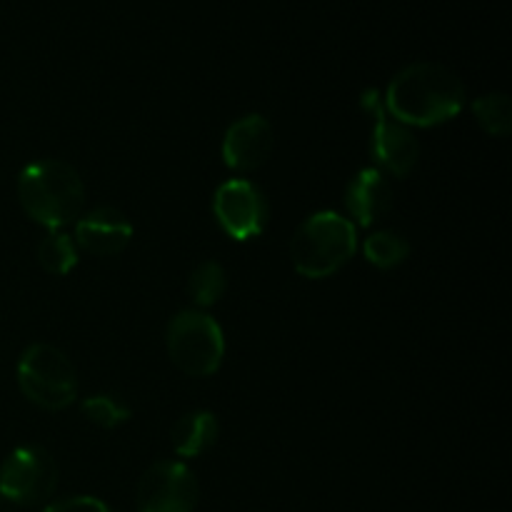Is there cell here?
<instances>
[{"instance_id":"1","label":"cell","mask_w":512,"mask_h":512,"mask_svg":"<svg viewBox=\"0 0 512 512\" xmlns=\"http://www.w3.org/2000/svg\"><path fill=\"white\" fill-rule=\"evenodd\" d=\"M385 113L403 125L433 128L458 118L465 108V88L458 75L440 63H413L400 70L385 93Z\"/></svg>"},{"instance_id":"2","label":"cell","mask_w":512,"mask_h":512,"mask_svg":"<svg viewBox=\"0 0 512 512\" xmlns=\"http://www.w3.org/2000/svg\"><path fill=\"white\" fill-rule=\"evenodd\" d=\"M18 198L35 223L60 230L83 215L85 185L73 165L63 160H38L20 173Z\"/></svg>"},{"instance_id":"3","label":"cell","mask_w":512,"mask_h":512,"mask_svg":"<svg viewBox=\"0 0 512 512\" xmlns=\"http://www.w3.org/2000/svg\"><path fill=\"white\" fill-rule=\"evenodd\" d=\"M358 235L353 220L338 213H315L305 220L290 243V258L303 278L323 280L338 273L355 255Z\"/></svg>"},{"instance_id":"4","label":"cell","mask_w":512,"mask_h":512,"mask_svg":"<svg viewBox=\"0 0 512 512\" xmlns=\"http://www.w3.org/2000/svg\"><path fill=\"white\" fill-rule=\"evenodd\" d=\"M18 385L25 398L43 410H63L78 395L75 368L63 350L48 343L25 348L18 360Z\"/></svg>"},{"instance_id":"5","label":"cell","mask_w":512,"mask_h":512,"mask_svg":"<svg viewBox=\"0 0 512 512\" xmlns=\"http://www.w3.org/2000/svg\"><path fill=\"white\" fill-rule=\"evenodd\" d=\"M168 353L180 373L208 378L225 358L223 330L208 313L183 310L168 325Z\"/></svg>"},{"instance_id":"6","label":"cell","mask_w":512,"mask_h":512,"mask_svg":"<svg viewBox=\"0 0 512 512\" xmlns=\"http://www.w3.org/2000/svg\"><path fill=\"white\" fill-rule=\"evenodd\" d=\"M58 485V465L40 445H20L0 468V498L20 508L43 505Z\"/></svg>"},{"instance_id":"7","label":"cell","mask_w":512,"mask_h":512,"mask_svg":"<svg viewBox=\"0 0 512 512\" xmlns=\"http://www.w3.org/2000/svg\"><path fill=\"white\" fill-rule=\"evenodd\" d=\"M363 108L373 118V133H370V155H373L378 170H388L395 178H405L418 165L420 143L408 125L398 123L385 113L378 90H365Z\"/></svg>"},{"instance_id":"8","label":"cell","mask_w":512,"mask_h":512,"mask_svg":"<svg viewBox=\"0 0 512 512\" xmlns=\"http://www.w3.org/2000/svg\"><path fill=\"white\" fill-rule=\"evenodd\" d=\"M200 488L188 465L160 460L150 465L135 490L138 512H195Z\"/></svg>"},{"instance_id":"9","label":"cell","mask_w":512,"mask_h":512,"mask_svg":"<svg viewBox=\"0 0 512 512\" xmlns=\"http://www.w3.org/2000/svg\"><path fill=\"white\" fill-rule=\"evenodd\" d=\"M213 213L225 235L243 243L258 238L268 225V200L258 185L233 178L215 190Z\"/></svg>"},{"instance_id":"10","label":"cell","mask_w":512,"mask_h":512,"mask_svg":"<svg viewBox=\"0 0 512 512\" xmlns=\"http://www.w3.org/2000/svg\"><path fill=\"white\" fill-rule=\"evenodd\" d=\"M273 150V125L263 115H245L235 120L223 138V160L238 173L258 170Z\"/></svg>"},{"instance_id":"11","label":"cell","mask_w":512,"mask_h":512,"mask_svg":"<svg viewBox=\"0 0 512 512\" xmlns=\"http://www.w3.org/2000/svg\"><path fill=\"white\" fill-rule=\"evenodd\" d=\"M130 238H133V225L118 208L103 205L75 220V245L90 255L108 258L123 253Z\"/></svg>"},{"instance_id":"12","label":"cell","mask_w":512,"mask_h":512,"mask_svg":"<svg viewBox=\"0 0 512 512\" xmlns=\"http://www.w3.org/2000/svg\"><path fill=\"white\" fill-rule=\"evenodd\" d=\"M345 208L363 228L383 220L393 208V188L378 168H363L345 190Z\"/></svg>"},{"instance_id":"13","label":"cell","mask_w":512,"mask_h":512,"mask_svg":"<svg viewBox=\"0 0 512 512\" xmlns=\"http://www.w3.org/2000/svg\"><path fill=\"white\" fill-rule=\"evenodd\" d=\"M218 435V418L208 410H195V413L178 418L170 438H173V450L180 458H198L218 443Z\"/></svg>"},{"instance_id":"14","label":"cell","mask_w":512,"mask_h":512,"mask_svg":"<svg viewBox=\"0 0 512 512\" xmlns=\"http://www.w3.org/2000/svg\"><path fill=\"white\" fill-rule=\"evenodd\" d=\"M38 260L48 275H68L78 265V245L73 235L50 230L38 248Z\"/></svg>"},{"instance_id":"15","label":"cell","mask_w":512,"mask_h":512,"mask_svg":"<svg viewBox=\"0 0 512 512\" xmlns=\"http://www.w3.org/2000/svg\"><path fill=\"white\" fill-rule=\"evenodd\" d=\"M225 288H228V278H225L223 265L215 260H205L190 273L188 293L198 308H210L218 303L225 295Z\"/></svg>"},{"instance_id":"16","label":"cell","mask_w":512,"mask_h":512,"mask_svg":"<svg viewBox=\"0 0 512 512\" xmlns=\"http://www.w3.org/2000/svg\"><path fill=\"white\" fill-rule=\"evenodd\" d=\"M475 120L480 128L495 138H505L512 130V103L505 93H488L480 95L473 103Z\"/></svg>"},{"instance_id":"17","label":"cell","mask_w":512,"mask_h":512,"mask_svg":"<svg viewBox=\"0 0 512 512\" xmlns=\"http://www.w3.org/2000/svg\"><path fill=\"white\" fill-rule=\"evenodd\" d=\"M408 255L410 243L400 233H393V230H378V233H373L365 240V258L380 270L395 268Z\"/></svg>"},{"instance_id":"18","label":"cell","mask_w":512,"mask_h":512,"mask_svg":"<svg viewBox=\"0 0 512 512\" xmlns=\"http://www.w3.org/2000/svg\"><path fill=\"white\" fill-rule=\"evenodd\" d=\"M83 415L93 425L103 430L120 428L123 423H128L130 408L125 403H120L113 395H93L83 403Z\"/></svg>"},{"instance_id":"19","label":"cell","mask_w":512,"mask_h":512,"mask_svg":"<svg viewBox=\"0 0 512 512\" xmlns=\"http://www.w3.org/2000/svg\"><path fill=\"white\" fill-rule=\"evenodd\" d=\"M43 512H113L103 500L90 498V495H78V498H65L58 503L48 505Z\"/></svg>"},{"instance_id":"20","label":"cell","mask_w":512,"mask_h":512,"mask_svg":"<svg viewBox=\"0 0 512 512\" xmlns=\"http://www.w3.org/2000/svg\"><path fill=\"white\" fill-rule=\"evenodd\" d=\"M0 512H5V500L0 498Z\"/></svg>"}]
</instances>
